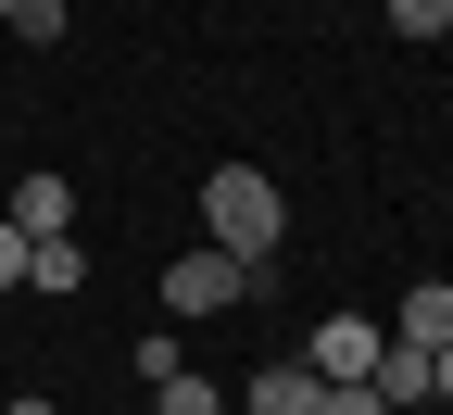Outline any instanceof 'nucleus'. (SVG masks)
<instances>
[{
	"instance_id": "nucleus-9",
	"label": "nucleus",
	"mask_w": 453,
	"mask_h": 415,
	"mask_svg": "<svg viewBox=\"0 0 453 415\" xmlns=\"http://www.w3.org/2000/svg\"><path fill=\"white\" fill-rule=\"evenodd\" d=\"M378 26H390V38H416V50H428V38H453V0H378Z\"/></svg>"
},
{
	"instance_id": "nucleus-3",
	"label": "nucleus",
	"mask_w": 453,
	"mask_h": 415,
	"mask_svg": "<svg viewBox=\"0 0 453 415\" xmlns=\"http://www.w3.org/2000/svg\"><path fill=\"white\" fill-rule=\"evenodd\" d=\"M378 340H390V315H327V327L303 340V365L340 390V378H365V365H378Z\"/></svg>"
},
{
	"instance_id": "nucleus-12",
	"label": "nucleus",
	"mask_w": 453,
	"mask_h": 415,
	"mask_svg": "<svg viewBox=\"0 0 453 415\" xmlns=\"http://www.w3.org/2000/svg\"><path fill=\"white\" fill-rule=\"evenodd\" d=\"M0 289H26V227L0 214Z\"/></svg>"
},
{
	"instance_id": "nucleus-13",
	"label": "nucleus",
	"mask_w": 453,
	"mask_h": 415,
	"mask_svg": "<svg viewBox=\"0 0 453 415\" xmlns=\"http://www.w3.org/2000/svg\"><path fill=\"white\" fill-rule=\"evenodd\" d=\"M327 415H390V403H378L365 378H340V390H327Z\"/></svg>"
},
{
	"instance_id": "nucleus-4",
	"label": "nucleus",
	"mask_w": 453,
	"mask_h": 415,
	"mask_svg": "<svg viewBox=\"0 0 453 415\" xmlns=\"http://www.w3.org/2000/svg\"><path fill=\"white\" fill-rule=\"evenodd\" d=\"M0 214L26 227V240H76V189H64L50 164H38V176H13V202H0Z\"/></svg>"
},
{
	"instance_id": "nucleus-15",
	"label": "nucleus",
	"mask_w": 453,
	"mask_h": 415,
	"mask_svg": "<svg viewBox=\"0 0 453 415\" xmlns=\"http://www.w3.org/2000/svg\"><path fill=\"white\" fill-rule=\"evenodd\" d=\"M0 415H64V403H38V390H26V403H0Z\"/></svg>"
},
{
	"instance_id": "nucleus-2",
	"label": "nucleus",
	"mask_w": 453,
	"mask_h": 415,
	"mask_svg": "<svg viewBox=\"0 0 453 415\" xmlns=\"http://www.w3.org/2000/svg\"><path fill=\"white\" fill-rule=\"evenodd\" d=\"M240 289H252V265H226L214 240H189L177 265H164V315H226Z\"/></svg>"
},
{
	"instance_id": "nucleus-7",
	"label": "nucleus",
	"mask_w": 453,
	"mask_h": 415,
	"mask_svg": "<svg viewBox=\"0 0 453 415\" xmlns=\"http://www.w3.org/2000/svg\"><path fill=\"white\" fill-rule=\"evenodd\" d=\"M365 390H378L390 415H403V403H428V352H416V340H378V365H365Z\"/></svg>"
},
{
	"instance_id": "nucleus-10",
	"label": "nucleus",
	"mask_w": 453,
	"mask_h": 415,
	"mask_svg": "<svg viewBox=\"0 0 453 415\" xmlns=\"http://www.w3.org/2000/svg\"><path fill=\"white\" fill-rule=\"evenodd\" d=\"M151 415H226V390H214V378H189V365H177V378H164V390H151Z\"/></svg>"
},
{
	"instance_id": "nucleus-6",
	"label": "nucleus",
	"mask_w": 453,
	"mask_h": 415,
	"mask_svg": "<svg viewBox=\"0 0 453 415\" xmlns=\"http://www.w3.org/2000/svg\"><path fill=\"white\" fill-rule=\"evenodd\" d=\"M240 415H327V378H315V365H265V378L240 390Z\"/></svg>"
},
{
	"instance_id": "nucleus-8",
	"label": "nucleus",
	"mask_w": 453,
	"mask_h": 415,
	"mask_svg": "<svg viewBox=\"0 0 453 415\" xmlns=\"http://www.w3.org/2000/svg\"><path fill=\"white\" fill-rule=\"evenodd\" d=\"M26 289H88V252L76 240H26Z\"/></svg>"
},
{
	"instance_id": "nucleus-11",
	"label": "nucleus",
	"mask_w": 453,
	"mask_h": 415,
	"mask_svg": "<svg viewBox=\"0 0 453 415\" xmlns=\"http://www.w3.org/2000/svg\"><path fill=\"white\" fill-rule=\"evenodd\" d=\"M64 26H76V13H64V0H13V38H38V50H50V38H64Z\"/></svg>"
},
{
	"instance_id": "nucleus-5",
	"label": "nucleus",
	"mask_w": 453,
	"mask_h": 415,
	"mask_svg": "<svg viewBox=\"0 0 453 415\" xmlns=\"http://www.w3.org/2000/svg\"><path fill=\"white\" fill-rule=\"evenodd\" d=\"M390 340H416V352H453V277H416L403 303H390Z\"/></svg>"
},
{
	"instance_id": "nucleus-14",
	"label": "nucleus",
	"mask_w": 453,
	"mask_h": 415,
	"mask_svg": "<svg viewBox=\"0 0 453 415\" xmlns=\"http://www.w3.org/2000/svg\"><path fill=\"white\" fill-rule=\"evenodd\" d=\"M428 403H453V352H428Z\"/></svg>"
},
{
	"instance_id": "nucleus-16",
	"label": "nucleus",
	"mask_w": 453,
	"mask_h": 415,
	"mask_svg": "<svg viewBox=\"0 0 453 415\" xmlns=\"http://www.w3.org/2000/svg\"><path fill=\"white\" fill-rule=\"evenodd\" d=\"M0 26H13V0H0Z\"/></svg>"
},
{
	"instance_id": "nucleus-1",
	"label": "nucleus",
	"mask_w": 453,
	"mask_h": 415,
	"mask_svg": "<svg viewBox=\"0 0 453 415\" xmlns=\"http://www.w3.org/2000/svg\"><path fill=\"white\" fill-rule=\"evenodd\" d=\"M202 240H214L226 265H252V277L277 265V240H290V202H277V176H265V164H214V176H202Z\"/></svg>"
}]
</instances>
